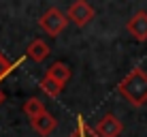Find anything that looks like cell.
Returning a JSON list of instances; mask_svg holds the SVG:
<instances>
[{"label": "cell", "instance_id": "cell-2", "mask_svg": "<svg viewBox=\"0 0 147 137\" xmlns=\"http://www.w3.org/2000/svg\"><path fill=\"white\" fill-rule=\"evenodd\" d=\"M38 26L45 34H49V37H60L68 26V17H66V13H62L60 9L51 7L49 11H45L40 15Z\"/></svg>", "mask_w": 147, "mask_h": 137}, {"label": "cell", "instance_id": "cell-3", "mask_svg": "<svg viewBox=\"0 0 147 137\" xmlns=\"http://www.w3.org/2000/svg\"><path fill=\"white\" fill-rule=\"evenodd\" d=\"M94 15H96L94 7L88 2V0H75V2L68 7V11H66L68 22H73L75 26H79V28L88 26V24L94 19Z\"/></svg>", "mask_w": 147, "mask_h": 137}, {"label": "cell", "instance_id": "cell-10", "mask_svg": "<svg viewBox=\"0 0 147 137\" xmlns=\"http://www.w3.org/2000/svg\"><path fill=\"white\" fill-rule=\"evenodd\" d=\"M45 103L40 99H36V96H32V99H28L26 103H24V114L28 116L30 120H34V118H38L40 114H45Z\"/></svg>", "mask_w": 147, "mask_h": 137}, {"label": "cell", "instance_id": "cell-11", "mask_svg": "<svg viewBox=\"0 0 147 137\" xmlns=\"http://www.w3.org/2000/svg\"><path fill=\"white\" fill-rule=\"evenodd\" d=\"M68 137H100L96 133V129H92L88 122H83V118L77 120V126H75V131L70 133Z\"/></svg>", "mask_w": 147, "mask_h": 137}, {"label": "cell", "instance_id": "cell-12", "mask_svg": "<svg viewBox=\"0 0 147 137\" xmlns=\"http://www.w3.org/2000/svg\"><path fill=\"white\" fill-rule=\"evenodd\" d=\"M17 64H19V62H15V64H13L11 60H7V56H4V54H0V82H2V79L7 77V75L11 73L15 67H17Z\"/></svg>", "mask_w": 147, "mask_h": 137}, {"label": "cell", "instance_id": "cell-7", "mask_svg": "<svg viewBox=\"0 0 147 137\" xmlns=\"http://www.w3.org/2000/svg\"><path fill=\"white\" fill-rule=\"evenodd\" d=\"M47 56H49V45L43 39H34L26 47V58H30L32 62H43Z\"/></svg>", "mask_w": 147, "mask_h": 137}, {"label": "cell", "instance_id": "cell-5", "mask_svg": "<svg viewBox=\"0 0 147 137\" xmlns=\"http://www.w3.org/2000/svg\"><path fill=\"white\" fill-rule=\"evenodd\" d=\"M124 131V124L115 114H105L96 124V133L100 137H119Z\"/></svg>", "mask_w": 147, "mask_h": 137}, {"label": "cell", "instance_id": "cell-8", "mask_svg": "<svg viewBox=\"0 0 147 137\" xmlns=\"http://www.w3.org/2000/svg\"><path fill=\"white\" fill-rule=\"evenodd\" d=\"M47 75L49 77H53L55 82H60L62 86H66V82L70 79V69H68V64H64V62H53L51 67L47 69Z\"/></svg>", "mask_w": 147, "mask_h": 137}, {"label": "cell", "instance_id": "cell-13", "mask_svg": "<svg viewBox=\"0 0 147 137\" xmlns=\"http://www.w3.org/2000/svg\"><path fill=\"white\" fill-rule=\"evenodd\" d=\"M2 103H4V92L0 90V105H2Z\"/></svg>", "mask_w": 147, "mask_h": 137}, {"label": "cell", "instance_id": "cell-1", "mask_svg": "<svg viewBox=\"0 0 147 137\" xmlns=\"http://www.w3.org/2000/svg\"><path fill=\"white\" fill-rule=\"evenodd\" d=\"M119 94L134 107L147 103V73L143 69H132L117 86Z\"/></svg>", "mask_w": 147, "mask_h": 137}, {"label": "cell", "instance_id": "cell-4", "mask_svg": "<svg viewBox=\"0 0 147 137\" xmlns=\"http://www.w3.org/2000/svg\"><path fill=\"white\" fill-rule=\"evenodd\" d=\"M126 30L134 41H147V11H136L126 22Z\"/></svg>", "mask_w": 147, "mask_h": 137}, {"label": "cell", "instance_id": "cell-9", "mask_svg": "<svg viewBox=\"0 0 147 137\" xmlns=\"http://www.w3.org/2000/svg\"><path fill=\"white\" fill-rule=\"evenodd\" d=\"M38 88H40V90H43V92H45V94H47V96H49V99H55V96H58L60 92H62V88H64V86H62V84H60V82H55V79H53V77H49V75H47V73H45V77H43V79H40V84H38Z\"/></svg>", "mask_w": 147, "mask_h": 137}, {"label": "cell", "instance_id": "cell-6", "mask_svg": "<svg viewBox=\"0 0 147 137\" xmlns=\"http://www.w3.org/2000/svg\"><path fill=\"white\" fill-rule=\"evenodd\" d=\"M30 124H32V129L36 131L38 135L47 137V135H51L53 131H55V126H58V120H55L53 116L49 114V111H45V114H40L38 118L30 120Z\"/></svg>", "mask_w": 147, "mask_h": 137}]
</instances>
